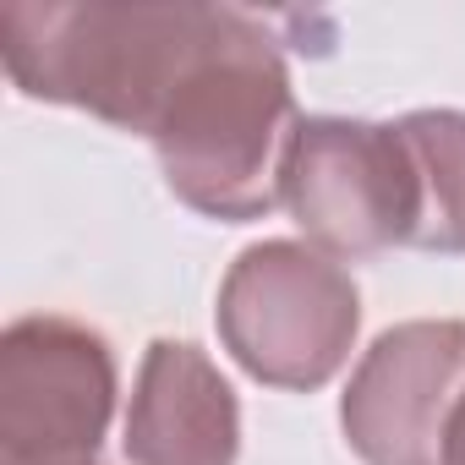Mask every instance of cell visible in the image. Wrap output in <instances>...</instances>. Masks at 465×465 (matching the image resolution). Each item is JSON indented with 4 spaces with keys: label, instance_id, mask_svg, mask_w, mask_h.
<instances>
[{
    "label": "cell",
    "instance_id": "1",
    "mask_svg": "<svg viewBox=\"0 0 465 465\" xmlns=\"http://www.w3.org/2000/svg\"><path fill=\"white\" fill-rule=\"evenodd\" d=\"M280 203L329 258H378L394 247L454 258L465 252V115H307L285 143Z\"/></svg>",
    "mask_w": 465,
    "mask_h": 465
},
{
    "label": "cell",
    "instance_id": "2",
    "mask_svg": "<svg viewBox=\"0 0 465 465\" xmlns=\"http://www.w3.org/2000/svg\"><path fill=\"white\" fill-rule=\"evenodd\" d=\"M296 121L291 72L269 28L247 12L208 6L181 77L148 126V143L186 208L247 224L280 203V164Z\"/></svg>",
    "mask_w": 465,
    "mask_h": 465
},
{
    "label": "cell",
    "instance_id": "3",
    "mask_svg": "<svg viewBox=\"0 0 465 465\" xmlns=\"http://www.w3.org/2000/svg\"><path fill=\"white\" fill-rule=\"evenodd\" d=\"M208 6H17L0 12L6 77L45 104L88 110L121 132L153 126Z\"/></svg>",
    "mask_w": 465,
    "mask_h": 465
},
{
    "label": "cell",
    "instance_id": "4",
    "mask_svg": "<svg viewBox=\"0 0 465 465\" xmlns=\"http://www.w3.org/2000/svg\"><path fill=\"white\" fill-rule=\"evenodd\" d=\"M219 340L269 389H323L361 329L351 269L312 242H258L219 285Z\"/></svg>",
    "mask_w": 465,
    "mask_h": 465
},
{
    "label": "cell",
    "instance_id": "5",
    "mask_svg": "<svg viewBox=\"0 0 465 465\" xmlns=\"http://www.w3.org/2000/svg\"><path fill=\"white\" fill-rule=\"evenodd\" d=\"M110 416L115 356L99 329L34 312L0 334V465L94 460Z\"/></svg>",
    "mask_w": 465,
    "mask_h": 465
},
{
    "label": "cell",
    "instance_id": "6",
    "mask_svg": "<svg viewBox=\"0 0 465 465\" xmlns=\"http://www.w3.org/2000/svg\"><path fill=\"white\" fill-rule=\"evenodd\" d=\"M465 400V323L411 318L383 329L356 361L340 427L367 465H443Z\"/></svg>",
    "mask_w": 465,
    "mask_h": 465
},
{
    "label": "cell",
    "instance_id": "7",
    "mask_svg": "<svg viewBox=\"0 0 465 465\" xmlns=\"http://www.w3.org/2000/svg\"><path fill=\"white\" fill-rule=\"evenodd\" d=\"M242 405L230 378L192 340H153L126 405L132 465H236Z\"/></svg>",
    "mask_w": 465,
    "mask_h": 465
},
{
    "label": "cell",
    "instance_id": "8",
    "mask_svg": "<svg viewBox=\"0 0 465 465\" xmlns=\"http://www.w3.org/2000/svg\"><path fill=\"white\" fill-rule=\"evenodd\" d=\"M443 465H465V400H460V411H454V427H449V454H443Z\"/></svg>",
    "mask_w": 465,
    "mask_h": 465
},
{
    "label": "cell",
    "instance_id": "9",
    "mask_svg": "<svg viewBox=\"0 0 465 465\" xmlns=\"http://www.w3.org/2000/svg\"><path fill=\"white\" fill-rule=\"evenodd\" d=\"M77 465H94V460H77Z\"/></svg>",
    "mask_w": 465,
    "mask_h": 465
}]
</instances>
